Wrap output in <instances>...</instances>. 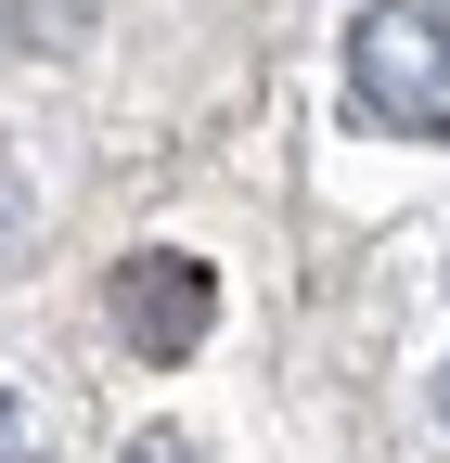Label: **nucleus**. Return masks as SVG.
Here are the masks:
<instances>
[{"label":"nucleus","mask_w":450,"mask_h":463,"mask_svg":"<svg viewBox=\"0 0 450 463\" xmlns=\"http://www.w3.org/2000/svg\"><path fill=\"white\" fill-rule=\"evenodd\" d=\"M437 425H450V361H437Z\"/></svg>","instance_id":"7"},{"label":"nucleus","mask_w":450,"mask_h":463,"mask_svg":"<svg viewBox=\"0 0 450 463\" xmlns=\"http://www.w3.org/2000/svg\"><path fill=\"white\" fill-rule=\"evenodd\" d=\"M14 219H26V181H14V155H0V245H14Z\"/></svg>","instance_id":"5"},{"label":"nucleus","mask_w":450,"mask_h":463,"mask_svg":"<svg viewBox=\"0 0 450 463\" xmlns=\"http://www.w3.org/2000/svg\"><path fill=\"white\" fill-rule=\"evenodd\" d=\"M0 463H39V425H26V399L0 386Z\"/></svg>","instance_id":"4"},{"label":"nucleus","mask_w":450,"mask_h":463,"mask_svg":"<svg viewBox=\"0 0 450 463\" xmlns=\"http://www.w3.org/2000/svg\"><path fill=\"white\" fill-rule=\"evenodd\" d=\"M129 463H193V438H129Z\"/></svg>","instance_id":"6"},{"label":"nucleus","mask_w":450,"mask_h":463,"mask_svg":"<svg viewBox=\"0 0 450 463\" xmlns=\"http://www.w3.org/2000/svg\"><path fill=\"white\" fill-rule=\"evenodd\" d=\"M103 309H117V335L142 347V361H193V347L219 335V283H206V258H181V245H142L117 283H103Z\"/></svg>","instance_id":"2"},{"label":"nucleus","mask_w":450,"mask_h":463,"mask_svg":"<svg viewBox=\"0 0 450 463\" xmlns=\"http://www.w3.org/2000/svg\"><path fill=\"white\" fill-rule=\"evenodd\" d=\"M90 26V0H0V52H65Z\"/></svg>","instance_id":"3"},{"label":"nucleus","mask_w":450,"mask_h":463,"mask_svg":"<svg viewBox=\"0 0 450 463\" xmlns=\"http://www.w3.org/2000/svg\"><path fill=\"white\" fill-rule=\"evenodd\" d=\"M348 103L399 142H450V0H373L348 26Z\"/></svg>","instance_id":"1"}]
</instances>
